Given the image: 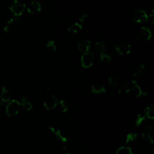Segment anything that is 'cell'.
I'll return each instance as SVG.
<instances>
[{
	"label": "cell",
	"instance_id": "1",
	"mask_svg": "<svg viewBox=\"0 0 154 154\" xmlns=\"http://www.w3.org/2000/svg\"><path fill=\"white\" fill-rule=\"evenodd\" d=\"M152 32L149 27L141 26L135 33V38L139 42H146L151 38Z\"/></svg>",
	"mask_w": 154,
	"mask_h": 154
},
{
	"label": "cell",
	"instance_id": "2",
	"mask_svg": "<svg viewBox=\"0 0 154 154\" xmlns=\"http://www.w3.org/2000/svg\"><path fill=\"white\" fill-rule=\"evenodd\" d=\"M25 4L21 1L14 0L9 7V10L13 14L14 16L19 17L25 9Z\"/></svg>",
	"mask_w": 154,
	"mask_h": 154
},
{
	"label": "cell",
	"instance_id": "3",
	"mask_svg": "<svg viewBox=\"0 0 154 154\" xmlns=\"http://www.w3.org/2000/svg\"><path fill=\"white\" fill-rule=\"evenodd\" d=\"M20 107V103L18 100L15 99L10 100L5 108V112L7 116L11 117L17 114L19 111Z\"/></svg>",
	"mask_w": 154,
	"mask_h": 154
},
{
	"label": "cell",
	"instance_id": "4",
	"mask_svg": "<svg viewBox=\"0 0 154 154\" xmlns=\"http://www.w3.org/2000/svg\"><path fill=\"white\" fill-rule=\"evenodd\" d=\"M94 63V55L92 52L88 51L83 53L81 57V63L83 67L89 68Z\"/></svg>",
	"mask_w": 154,
	"mask_h": 154
},
{
	"label": "cell",
	"instance_id": "5",
	"mask_svg": "<svg viewBox=\"0 0 154 154\" xmlns=\"http://www.w3.org/2000/svg\"><path fill=\"white\" fill-rule=\"evenodd\" d=\"M149 16L147 13L142 10L139 9L136 10L132 16V20L135 23H144L148 20Z\"/></svg>",
	"mask_w": 154,
	"mask_h": 154
},
{
	"label": "cell",
	"instance_id": "6",
	"mask_svg": "<svg viewBox=\"0 0 154 154\" xmlns=\"http://www.w3.org/2000/svg\"><path fill=\"white\" fill-rule=\"evenodd\" d=\"M130 91H131L136 97H140L141 96L146 95L147 93L144 91L141 86L137 83L136 81H132L130 85Z\"/></svg>",
	"mask_w": 154,
	"mask_h": 154
},
{
	"label": "cell",
	"instance_id": "7",
	"mask_svg": "<svg viewBox=\"0 0 154 154\" xmlns=\"http://www.w3.org/2000/svg\"><path fill=\"white\" fill-rule=\"evenodd\" d=\"M116 51L122 55H128L131 52V46L127 43H119L115 46Z\"/></svg>",
	"mask_w": 154,
	"mask_h": 154
},
{
	"label": "cell",
	"instance_id": "8",
	"mask_svg": "<svg viewBox=\"0 0 154 154\" xmlns=\"http://www.w3.org/2000/svg\"><path fill=\"white\" fill-rule=\"evenodd\" d=\"M20 23V18L17 16H13L10 18L7 22L6 25L4 27V31L5 32H10L11 29L16 27Z\"/></svg>",
	"mask_w": 154,
	"mask_h": 154
},
{
	"label": "cell",
	"instance_id": "9",
	"mask_svg": "<svg viewBox=\"0 0 154 154\" xmlns=\"http://www.w3.org/2000/svg\"><path fill=\"white\" fill-rule=\"evenodd\" d=\"M58 103V100L55 96L51 95L49 96L43 103V106L45 108L48 110H51L55 108Z\"/></svg>",
	"mask_w": 154,
	"mask_h": 154
},
{
	"label": "cell",
	"instance_id": "10",
	"mask_svg": "<svg viewBox=\"0 0 154 154\" xmlns=\"http://www.w3.org/2000/svg\"><path fill=\"white\" fill-rule=\"evenodd\" d=\"M49 128L51 132L55 134V137L58 141L62 143H66L68 141L69 138L67 134L65 132L60 129H56L54 127H49Z\"/></svg>",
	"mask_w": 154,
	"mask_h": 154
},
{
	"label": "cell",
	"instance_id": "11",
	"mask_svg": "<svg viewBox=\"0 0 154 154\" xmlns=\"http://www.w3.org/2000/svg\"><path fill=\"white\" fill-rule=\"evenodd\" d=\"M42 5L37 0L32 1L27 7V11L31 14H35L40 11Z\"/></svg>",
	"mask_w": 154,
	"mask_h": 154
},
{
	"label": "cell",
	"instance_id": "12",
	"mask_svg": "<svg viewBox=\"0 0 154 154\" xmlns=\"http://www.w3.org/2000/svg\"><path fill=\"white\" fill-rule=\"evenodd\" d=\"M90 46L91 42L88 39H82L80 40L77 45V48L78 50L82 53L88 52Z\"/></svg>",
	"mask_w": 154,
	"mask_h": 154
},
{
	"label": "cell",
	"instance_id": "13",
	"mask_svg": "<svg viewBox=\"0 0 154 154\" xmlns=\"http://www.w3.org/2000/svg\"><path fill=\"white\" fill-rule=\"evenodd\" d=\"M145 66L143 63H138L133 66L131 69V73L132 76H138L141 75L144 71Z\"/></svg>",
	"mask_w": 154,
	"mask_h": 154
},
{
	"label": "cell",
	"instance_id": "14",
	"mask_svg": "<svg viewBox=\"0 0 154 154\" xmlns=\"http://www.w3.org/2000/svg\"><path fill=\"white\" fill-rule=\"evenodd\" d=\"M106 91V87L104 84L96 83L91 85V92L94 94H100Z\"/></svg>",
	"mask_w": 154,
	"mask_h": 154
},
{
	"label": "cell",
	"instance_id": "15",
	"mask_svg": "<svg viewBox=\"0 0 154 154\" xmlns=\"http://www.w3.org/2000/svg\"><path fill=\"white\" fill-rule=\"evenodd\" d=\"M0 97L4 103L11 100V94L10 92L4 86L1 85H0Z\"/></svg>",
	"mask_w": 154,
	"mask_h": 154
},
{
	"label": "cell",
	"instance_id": "16",
	"mask_svg": "<svg viewBox=\"0 0 154 154\" xmlns=\"http://www.w3.org/2000/svg\"><path fill=\"white\" fill-rule=\"evenodd\" d=\"M94 50L96 53L99 55V57H102L104 54H105V46L104 43L102 42H96L94 46Z\"/></svg>",
	"mask_w": 154,
	"mask_h": 154
},
{
	"label": "cell",
	"instance_id": "17",
	"mask_svg": "<svg viewBox=\"0 0 154 154\" xmlns=\"http://www.w3.org/2000/svg\"><path fill=\"white\" fill-rule=\"evenodd\" d=\"M20 105L26 111H29L32 109V105L31 103L30 100L26 96H22L21 99V103Z\"/></svg>",
	"mask_w": 154,
	"mask_h": 154
},
{
	"label": "cell",
	"instance_id": "18",
	"mask_svg": "<svg viewBox=\"0 0 154 154\" xmlns=\"http://www.w3.org/2000/svg\"><path fill=\"white\" fill-rule=\"evenodd\" d=\"M82 29V25L79 22H75L71 25L67 29V31L70 33H78Z\"/></svg>",
	"mask_w": 154,
	"mask_h": 154
},
{
	"label": "cell",
	"instance_id": "19",
	"mask_svg": "<svg viewBox=\"0 0 154 154\" xmlns=\"http://www.w3.org/2000/svg\"><path fill=\"white\" fill-rule=\"evenodd\" d=\"M144 113L146 117V118H149L150 119H153L154 114V105L152 103L151 105H148L144 109Z\"/></svg>",
	"mask_w": 154,
	"mask_h": 154
},
{
	"label": "cell",
	"instance_id": "20",
	"mask_svg": "<svg viewBox=\"0 0 154 154\" xmlns=\"http://www.w3.org/2000/svg\"><path fill=\"white\" fill-rule=\"evenodd\" d=\"M116 154H133L132 152L129 147L122 146L116 151Z\"/></svg>",
	"mask_w": 154,
	"mask_h": 154
},
{
	"label": "cell",
	"instance_id": "21",
	"mask_svg": "<svg viewBox=\"0 0 154 154\" xmlns=\"http://www.w3.org/2000/svg\"><path fill=\"white\" fill-rule=\"evenodd\" d=\"M129 91H130V85L127 83H125L122 85H120L118 90V92L119 93H127Z\"/></svg>",
	"mask_w": 154,
	"mask_h": 154
},
{
	"label": "cell",
	"instance_id": "22",
	"mask_svg": "<svg viewBox=\"0 0 154 154\" xmlns=\"http://www.w3.org/2000/svg\"><path fill=\"white\" fill-rule=\"evenodd\" d=\"M146 117L144 112L143 113H140L137 117L136 121H135V125L137 126H140L141 124H142V123L144 121V120H146Z\"/></svg>",
	"mask_w": 154,
	"mask_h": 154
},
{
	"label": "cell",
	"instance_id": "23",
	"mask_svg": "<svg viewBox=\"0 0 154 154\" xmlns=\"http://www.w3.org/2000/svg\"><path fill=\"white\" fill-rule=\"evenodd\" d=\"M137 134L136 132H130L126 136V143H128L134 141L137 138Z\"/></svg>",
	"mask_w": 154,
	"mask_h": 154
},
{
	"label": "cell",
	"instance_id": "24",
	"mask_svg": "<svg viewBox=\"0 0 154 154\" xmlns=\"http://www.w3.org/2000/svg\"><path fill=\"white\" fill-rule=\"evenodd\" d=\"M45 46L48 50H49L51 51H55L56 49L55 43L54 40H49L46 43Z\"/></svg>",
	"mask_w": 154,
	"mask_h": 154
},
{
	"label": "cell",
	"instance_id": "25",
	"mask_svg": "<svg viewBox=\"0 0 154 154\" xmlns=\"http://www.w3.org/2000/svg\"><path fill=\"white\" fill-rule=\"evenodd\" d=\"M100 60L102 62L110 63L112 61V57L108 54H104L102 57H100Z\"/></svg>",
	"mask_w": 154,
	"mask_h": 154
},
{
	"label": "cell",
	"instance_id": "26",
	"mask_svg": "<svg viewBox=\"0 0 154 154\" xmlns=\"http://www.w3.org/2000/svg\"><path fill=\"white\" fill-rule=\"evenodd\" d=\"M59 105L60 106V111L61 112H66L68 111L69 107L64 100H60L59 101Z\"/></svg>",
	"mask_w": 154,
	"mask_h": 154
},
{
	"label": "cell",
	"instance_id": "27",
	"mask_svg": "<svg viewBox=\"0 0 154 154\" xmlns=\"http://www.w3.org/2000/svg\"><path fill=\"white\" fill-rule=\"evenodd\" d=\"M141 138L147 143H149V144L153 143V139L149 133L143 134L141 135Z\"/></svg>",
	"mask_w": 154,
	"mask_h": 154
},
{
	"label": "cell",
	"instance_id": "28",
	"mask_svg": "<svg viewBox=\"0 0 154 154\" xmlns=\"http://www.w3.org/2000/svg\"><path fill=\"white\" fill-rule=\"evenodd\" d=\"M108 82L109 84L114 85V86H117L119 84V81L118 78L116 76H111L108 79Z\"/></svg>",
	"mask_w": 154,
	"mask_h": 154
},
{
	"label": "cell",
	"instance_id": "29",
	"mask_svg": "<svg viewBox=\"0 0 154 154\" xmlns=\"http://www.w3.org/2000/svg\"><path fill=\"white\" fill-rule=\"evenodd\" d=\"M153 129L154 128L152 125H147L144 127V129L147 133H150V132H152L153 131Z\"/></svg>",
	"mask_w": 154,
	"mask_h": 154
},
{
	"label": "cell",
	"instance_id": "30",
	"mask_svg": "<svg viewBox=\"0 0 154 154\" xmlns=\"http://www.w3.org/2000/svg\"><path fill=\"white\" fill-rule=\"evenodd\" d=\"M88 17V14H84L82 15L79 17V22H84L87 19Z\"/></svg>",
	"mask_w": 154,
	"mask_h": 154
},
{
	"label": "cell",
	"instance_id": "31",
	"mask_svg": "<svg viewBox=\"0 0 154 154\" xmlns=\"http://www.w3.org/2000/svg\"><path fill=\"white\" fill-rule=\"evenodd\" d=\"M63 151L64 153V154H70V152L67 145H64L63 147Z\"/></svg>",
	"mask_w": 154,
	"mask_h": 154
},
{
	"label": "cell",
	"instance_id": "32",
	"mask_svg": "<svg viewBox=\"0 0 154 154\" xmlns=\"http://www.w3.org/2000/svg\"><path fill=\"white\" fill-rule=\"evenodd\" d=\"M4 103V101L2 100V99H1V97H0V105H3Z\"/></svg>",
	"mask_w": 154,
	"mask_h": 154
},
{
	"label": "cell",
	"instance_id": "33",
	"mask_svg": "<svg viewBox=\"0 0 154 154\" xmlns=\"http://www.w3.org/2000/svg\"><path fill=\"white\" fill-rule=\"evenodd\" d=\"M0 43H1V38H0Z\"/></svg>",
	"mask_w": 154,
	"mask_h": 154
},
{
	"label": "cell",
	"instance_id": "34",
	"mask_svg": "<svg viewBox=\"0 0 154 154\" xmlns=\"http://www.w3.org/2000/svg\"><path fill=\"white\" fill-rule=\"evenodd\" d=\"M0 1H1V0H0Z\"/></svg>",
	"mask_w": 154,
	"mask_h": 154
},
{
	"label": "cell",
	"instance_id": "35",
	"mask_svg": "<svg viewBox=\"0 0 154 154\" xmlns=\"http://www.w3.org/2000/svg\"></svg>",
	"mask_w": 154,
	"mask_h": 154
}]
</instances>
